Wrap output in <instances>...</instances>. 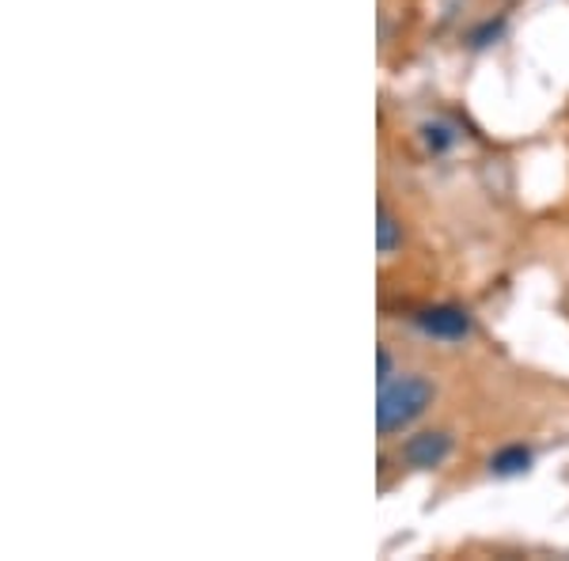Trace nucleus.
Here are the masks:
<instances>
[{
    "instance_id": "423d86ee",
    "label": "nucleus",
    "mask_w": 569,
    "mask_h": 561,
    "mask_svg": "<svg viewBox=\"0 0 569 561\" xmlns=\"http://www.w3.org/2000/svg\"><path fill=\"white\" fill-rule=\"evenodd\" d=\"M421 141H426V149L429 152H448L456 144V133H452V126H445V122H426L421 126Z\"/></svg>"
},
{
    "instance_id": "20e7f679",
    "label": "nucleus",
    "mask_w": 569,
    "mask_h": 561,
    "mask_svg": "<svg viewBox=\"0 0 569 561\" xmlns=\"http://www.w3.org/2000/svg\"><path fill=\"white\" fill-rule=\"evenodd\" d=\"M399 247H402V224H399V217L380 201V206H376V251L388 259V254H395Z\"/></svg>"
},
{
    "instance_id": "0eeeda50",
    "label": "nucleus",
    "mask_w": 569,
    "mask_h": 561,
    "mask_svg": "<svg viewBox=\"0 0 569 561\" xmlns=\"http://www.w3.org/2000/svg\"><path fill=\"white\" fill-rule=\"evenodd\" d=\"M501 34H505V20H486L467 34V42H471V50H486V46H493Z\"/></svg>"
},
{
    "instance_id": "f257e3e1",
    "label": "nucleus",
    "mask_w": 569,
    "mask_h": 561,
    "mask_svg": "<svg viewBox=\"0 0 569 561\" xmlns=\"http://www.w3.org/2000/svg\"><path fill=\"white\" fill-rule=\"evenodd\" d=\"M433 407V383L426 375H399V380L380 383L376 399V429L380 437H395Z\"/></svg>"
},
{
    "instance_id": "7ed1b4c3",
    "label": "nucleus",
    "mask_w": 569,
    "mask_h": 561,
    "mask_svg": "<svg viewBox=\"0 0 569 561\" xmlns=\"http://www.w3.org/2000/svg\"><path fill=\"white\" fill-rule=\"evenodd\" d=\"M448 455H452V432H445V429H426L402 444V459H407V467H415V471H433Z\"/></svg>"
},
{
    "instance_id": "6e6552de",
    "label": "nucleus",
    "mask_w": 569,
    "mask_h": 561,
    "mask_svg": "<svg viewBox=\"0 0 569 561\" xmlns=\"http://www.w3.org/2000/svg\"><path fill=\"white\" fill-rule=\"evenodd\" d=\"M376 364H380V375H376V380L388 383L391 380V353L388 349H376Z\"/></svg>"
},
{
    "instance_id": "39448f33",
    "label": "nucleus",
    "mask_w": 569,
    "mask_h": 561,
    "mask_svg": "<svg viewBox=\"0 0 569 561\" xmlns=\"http://www.w3.org/2000/svg\"><path fill=\"white\" fill-rule=\"evenodd\" d=\"M528 467H531V452H528L525 444H509V448H501V452L490 459V471L498 474V478L528 474Z\"/></svg>"
},
{
    "instance_id": "f03ea898",
    "label": "nucleus",
    "mask_w": 569,
    "mask_h": 561,
    "mask_svg": "<svg viewBox=\"0 0 569 561\" xmlns=\"http://www.w3.org/2000/svg\"><path fill=\"white\" fill-rule=\"evenodd\" d=\"M415 327L421 334L440 338V342H463L471 334V315L456 303H433V308L415 311Z\"/></svg>"
}]
</instances>
